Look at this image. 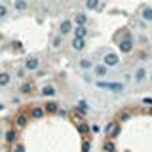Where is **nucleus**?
Listing matches in <instances>:
<instances>
[{
	"label": "nucleus",
	"mask_w": 152,
	"mask_h": 152,
	"mask_svg": "<svg viewBox=\"0 0 152 152\" xmlns=\"http://www.w3.org/2000/svg\"><path fill=\"white\" fill-rule=\"evenodd\" d=\"M120 55L116 53V51H112V50H103L101 51V61L99 63H103L104 66H108V69H116L118 65H120Z\"/></svg>",
	"instance_id": "nucleus-1"
},
{
	"label": "nucleus",
	"mask_w": 152,
	"mask_h": 152,
	"mask_svg": "<svg viewBox=\"0 0 152 152\" xmlns=\"http://www.w3.org/2000/svg\"><path fill=\"white\" fill-rule=\"evenodd\" d=\"M95 86L99 89H107V91L112 93H122L126 89V84L124 82H104V80H95Z\"/></svg>",
	"instance_id": "nucleus-2"
},
{
	"label": "nucleus",
	"mask_w": 152,
	"mask_h": 152,
	"mask_svg": "<svg viewBox=\"0 0 152 152\" xmlns=\"http://www.w3.org/2000/svg\"><path fill=\"white\" fill-rule=\"evenodd\" d=\"M131 80H133V84L135 86H142L146 82V80H148V70H146V66H137L135 70H133L131 72Z\"/></svg>",
	"instance_id": "nucleus-3"
},
{
	"label": "nucleus",
	"mask_w": 152,
	"mask_h": 152,
	"mask_svg": "<svg viewBox=\"0 0 152 152\" xmlns=\"http://www.w3.org/2000/svg\"><path fill=\"white\" fill-rule=\"evenodd\" d=\"M118 48H120L122 53H131V51H133V48H135V40H133V36L129 34V32H126V34L122 36Z\"/></svg>",
	"instance_id": "nucleus-4"
},
{
	"label": "nucleus",
	"mask_w": 152,
	"mask_h": 152,
	"mask_svg": "<svg viewBox=\"0 0 152 152\" xmlns=\"http://www.w3.org/2000/svg\"><path fill=\"white\" fill-rule=\"evenodd\" d=\"M108 70H110V69H108V66H104L103 63H95L89 72H91L93 80H104L108 76Z\"/></svg>",
	"instance_id": "nucleus-5"
},
{
	"label": "nucleus",
	"mask_w": 152,
	"mask_h": 152,
	"mask_svg": "<svg viewBox=\"0 0 152 152\" xmlns=\"http://www.w3.org/2000/svg\"><path fill=\"white\" fill-rule=\"evenodd\" d=\"M23 69H25V72H36L40 69V57H36V55L27 57L25 63H23Z\"/></svg>",
	"instance_id": "nucleus-6"
},
{
	"label": "nucleus",
	"mask_w": 152,
	"mask_h": 152,
	"mask_svg": "<svg viewBox=\"0 0 152 152\" xmlns=\"http://www.w3.org/2000/svg\"><path fill=\"white\" fill-rule=\"evenodd\" d=\"M72 28H74V23H72V19H63V21L59 23V28H57V34H61V36H69L70 32H72Z\"/></svg>",
	"instance_id": "nucleus-7"
},
{
	"label": "nucleus",
	"mask_w": 152,
	"mask_h": 152,
	"mask_svg": "<svg viewBox=\"0 0 152 152\" xmlns=\"http://www.w3.org/2000/svg\"><path fill=\"white\" fill-rule=\"evenodd\" d=\"M40 95L42 97H46V99H55L57 97V88L53 84H46V86H42L40 88Z\"/></svg>",
	"instance_id": "nucleus-8"
},
{
	"label": "nucleus",
	"mask_w": 152,
	"mask_h": 152,
	"mask_svg": "<svg viewBox=\"0 0 152 152\" xmlns=\"http://www.w3.org/2000/svg\"><path fill=\"white\" fill-rule=\"evenodd\" d=\"M44 116H46V110L40 104H34V107H31V110H28V118H32V120H40V118H44Z\"/></svg>",
	"instance_id": "nucleus-9"
},
{
	"label": "nucleus",
	"mask_w": 152,
	"mask_h": 152,
	"mask_svg": "<svg viewBox=\"0 0 152 152\" xmlns=\"http://www.w3.org/2000/svg\"><path fill=\"white\" fill-rule=\"evenodd\" d=\"M88 34H89L88 25H74V28H72V36L74 38H88Z\"/></svg>",
	"instance_id": "nucleus-10"
},
{
	"label": "nucleus",
	"mask_w": 152,
	"mask_h": 152,
	"mask_svg": "<svg viewBox=\"0 0 152 152\" xmlns=\"http://www.w3.org/2000/svg\"><path fill=\"white\" fill-rule=\"evenodd\" d=\"M93 65H95V61L89 59V57H82V59L78 61V69L82 70V72H88V70H91Z\"/></svg>",
	"instance_id": "nucleus-11"
},
{
	"label": "nucleus",
	"mask_w": 152,
	"mask_h": 152,
	"mask_svg": "<svg viewBox=\"0 0 152 152\" xmlns=\"http://www.w3.org/2000/svg\"><path fill=\"white\" fill-rule=\"evenodd\" d=\"M15 129H23V127L28 124V114H25V112H19L17 116H15Z\"/></svg>",
	"instance_id": "nucleus-12"
},
{
	"label": "nucleus",
	"mask_w": 152,
	"mask_h": 152,
	"mask_svg": "<svg viewBox=\"0 0 152 152\" xmlns=\"http://www.w3.org/2000/svg\"><path fill=\"white\" fill-rule=\"evenodd\" d=\"M2 135H4V141H6L8 145H13V142H17V129H15V127H12V129L4 131Z\"/></svg>",
	"instance_id": "nucleus-13"
},
{
	"label": "nucleus",
	"mask_w": 152,
	"mask_h": 152,
	"mask_svg": "<svg viewBox=\"0 0 152 152\" xmlns=\"http://www.w3.org/2000/svg\"><path fill=\"white\" fill-rule=\"evenodd\" d=\"M86 38H74L72 36V42H70V48H72L74 51H84L86 50Z\"/></svg>",
	"instance_id": "nucleus-14"
},
{
	"label": "nucleus",
	"mask_w": 152,
	"mask_h": 152,
	"mask_svg": "<svg viewBox=\"0 0 152 152\" xmlns=\"http://www.w3.org/2000/svg\"><path fill=\"white\" fill-rule=\"evenodd\" d=\"M88 13L86 12H76L74 13V17H72V23L74 25H88Z\"/></svg>",
	"instance_id": "nucleus-15"
},
{
	"label": "nucleus",
	"mask_w": 152,
	"mask_h": 152,
	"mask_svg": "<svg viewBox=\"0 0 152 152\" xmlns=\"http://www.w3.org/2000/svg\"><path fill=\"white\" fill-rule=\"evenodd\" d=\"M42 107H44L46 114H55L57 110H59V103H57V101H53V99L46 101V104H42Z\"/></svg>",
	"instance_id": "nucleus-16"
},
{
	"label": "nucleus",
	"mask_w": 152,
	"mask_h": 152,
	"mask_svg": "<svg viewBox=\"0 0 152 152\" xmlns=\"http://www.w3.org/2000/svg\"><path fill=\"white\" fill-rule=\"evenodd\" d=\"M139 15H141L142 21L152 23V6H142V8H141V12H139Z\"/></svg>",
	"instance_id": "nucleus-17"
},
{
	"label": "nucleus",
	"mask_w": 152,
	"mask_h": 152,
	"mask_svg": "<svg viewBox=\"0 0 152 152\" xmlns=\"http://www.w3.org/2000/svg\"><path fill=\"white\" fill-rule=\"evenodd\" d=\"M86 12H97L101 8V0H84Z\"/></svg>",
	"instance_id": "nucleus-18"
},
{
	"label": "nucleus",
	"mask_w": 152,
	"mask_h": 152,
	"mask_svg": "<svg viewBox=\"0 0 152 152\" xmlns=\"http://www.w3.org/2000/svg\"><path fill=\"white\" fill-rule=\"evenodd\" d=\"M116 129H118V122H110L107 127H104V135H107V139H112L114 135H116Z\"/></svg>",
	"instance_id": "nucleus-19"
},
{
	"label": "nucleus",
	"mask_w": 152,
	"mask_h": 152,
	"mask_svg": "<svg viewBox=\"0 0 152 152\" xmlns=\"http://www.w3.org/2000/svg\"><path fill=\"white\" fill-rule=\"evenodd\" d=\"M12 78H13V76L10 72H6V70L0 72V88H8V86L12 84Z\"/></svg>",
	"instance_id": "nucleus-20"
},
{
	"label": "nucleus",
	"mask_w": 152,
	"mask_h": 152,
	"mask_svg": "<svg viewBox=\"0 0 152 152\" xmlns=\"http://www.w3.org/2000/svg\"><path fill=\"white\" fill-rule=\"evenodd\" d=\"M13 8H15V12H27L28 0H13Z\"/></svg>",
	"instance_id": "nucleus-21"
},
{
	"label": "nucleus",
	"mask_w": 152,
	"mask_h": 152,
	"mask_svg": "<svg viewBox=\"0 0 152 152\" xmlns=\"http://www.w3.org/2000/svg\"><path fill=\"white\" fill-rule=\"evenodd\" d=\"M76 110H78L80 114H88V112H89V104H88V101L80 99V101L76 103Z\"/></svg>",
	"instance_id": "nucleus-22"
},
{
	"label": "nucleus",
	"mask_w": 152,
	"mask_h": 152,
	"mask_svg": "<svg viewBox=\"0 0 152 152\" xmlns=\"http://www.w3.org/2000/svg\"><path fill=\"white\" fill-rule=\"evenodd\" d=\"M76 124H78V131L82 133V135H88V133L91 131V127L88 126V122H84V120H78Z\"/></svg>",
	"instance_id": "nucleus-23"
},
{
	"label": "nucleus",
	"mask_w": 152,
	"mask_h": 152,
	"mask_svg": "<svg viewBox=\"0 0 152 152\" xmlns=\"http://www.w3.org/2000/svg\"><path fill=\"white\" fill-rule=\"evenodd\" d=\"M31 91H32V84L31 82H23L21 86H19V93L21 95H28Z\"/></svg>",
	"instance_id": "nucleus-24"
},
{
	"label": "nucleus",
	"mask_w": 152,
	"mask_h": 152,
	"mask_svg": "<svg viewBox=\"0 0 152 152\" xmlns=\"http://www.w3.org/2000/svg\"><path fill=\"white\" fill-rule=\"evenodd\" d=\"M61 46H63V36H61V34H55L53 40H51V48H53V50H59Z\"/></svg>",
	"instance_id": "nucleus-25"
},
{
	"label": "nucleus",
	"mask_w": 152,
	"mask_h": 152,
	"mask_svg": "<svg viewBox=\"0 0 152 152\" xmlns=\"http://www.w3.org/2000/svg\"><path fill=\"white\" fill-rule=\"evenodd\" d=\"M103 148H104V152H116V145H114L112 139H107L104 145H103Z\"/></svg>",
	"instance_id": "nucleus-26"
},
{
	"label": "nucleus",
	"mask_w": 152,
	"mask_h": 152,
	"mask_svg": "<svg viewBox=\"0 0 152 152\" xmlns=\"http://www.w3.org/2000/svg\"><path fill=\"white\" fill-rule=\"evenodd\" d=\"M8 15H10L8 6H6V4H0V21H2V19H6Z\"/></svg>",
	"instance_id": "nucleus-27"
},
{
	"label": "nucleus",
	"mask_w": 152,
	"mask_h": 152,
	"mask_svg": "<svg viewBox=\"0 0 152 152\" xmlns=\"http://www.w3.org/2000/svg\"><path fill=\"white\" fill-rule=\"evenodd\" d=\"M12 152H25V145H21V142H13V145H12Z\"/></svg>",
	"instance_id": "nucleus-28"
},
{
	"label": "nucleus",
	"mask_w": 152,
	"mask_h": 152,
	"mask_svg": "<svg viewBox=\"0 0 152 152\" xmlns=\"http://www.w3.org/2000/svg\"><path fill=\"white\" fill-rule=\"evenodd\" d=\"M82 78L86 80V82H93V76H91V72H89V70H88V72H84V74H82Z\"/></svg>",
	"instance_id": "nucleus-29"
},
{
	"label": "nucleus",
	"mask_w": 152,
	"mask_h": 152,
	"mask_svg": "<svg viewBox=\"0 0 152 152\" xmlns=\"http://www.w3.org/2000/svg\"><path fill=\"white\" fill-rule=\"evenodd\" d=\"M82 148H84V152H89V150H91V142H89V141H84Z\"/></svg>",
	"instance_id": "nucleus-30"
},
{
	"label": "nucleus",
	"mask_w": 152,
	"mask_h": 152,
	"mask_svg": "<svg viewBox=\"0 0 152 152\" xmlns=\"http://www.w3.org/2000/svg\"><path fill=\"white\" fill-rule=\"evenodd\" d=\"M126 82H131V72H124V84Z\"/></svg>",
	"instance_id": "nucleus-31"
},
{
	"label": "nucleus",
	"mask_w": 152,
	"mask_h": 152,
	"mask_svg": "<svg viewBox=\"0 0 152 152\" xmlns=\"http://www.w3.org/2000/svg\"><path fill=\"white\" fill-rule=\"evenodd\" d=\"M23 74H25V69H19L17 70V76H19V78H23Z\"/></svg>",
	"instance_id": "nucleus-32"
},
{
	"label": "nucleus",
	"mask_w": 152,
	"mask_h": 152,
	"mask_svg": "<svg viewBox=\"0 0 152 152\" xmlns=\"http://www.w3.org/2000/svg\"><path fill=\"white\" fill-rule=\"evenodd\" d=\"M4 108H6V104H4V103H0V110H4Z\"/></svg>",
	"instance_id": "nucleus-33"
},
{
	"label": "nucleus",
	"mask_w": 152,
	"mask_h": 152,
	"mask_svg": "<svg viewBox=\"0 0 152 152\" xmlns=\"http://www.w3.org/2000/svg\"><path fill=\"white\" fill-rule=\"evenodd\" d=\"M148 80H150V82H152V70H150V72H148Z\"/></svg>",
	"instance_id": "nucleus-34"
},
{
	"label": "nucleus",
	"mask_w": 152,
	"mask_h": 152,
	"mask_svg": "<svg viewBox=\"0 0 152 152\" xmlns=\"http://www.w3.org/2000/svg\"><path fill=\"white\" fill-rule=\"evenodd\" d=\"M2 133H4V131H2V127H0V137H2Z\"/></svg>",
	"instance_id": "nucleus-35"
},
{
	"label": "nucleus",
	"mask_w": 152,
	"mask_h": 152,
	"mask_svg": "<svg viewBox=\"0 0 152 152\" xmlns=\"http://www.w3.org/2000/svg\"><path fill=\"white\" fill-rule=\"evenodd\" d=\"M0 150H2V145H0Z\"/></svg>",
	"instance_id": "nucleus-36"
}]
</instances>
